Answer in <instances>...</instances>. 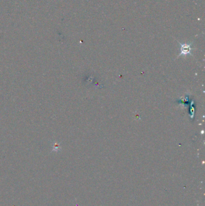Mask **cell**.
<instances>
[{"mask_svg":"<svg viewBox=\"0 0 205 206\" xmlns=\"http://www.w3.org/2000/svg\"><path fill=\"white\" fill-rule=\"evenodd\" d=\"M179 56H187L192 55V51L194 48L192 47V43H179Z\"/></svg>","mask_w":205,"mask_h":206,"instance_id":"6da1fadb","label":"cell"}]
</instances>
